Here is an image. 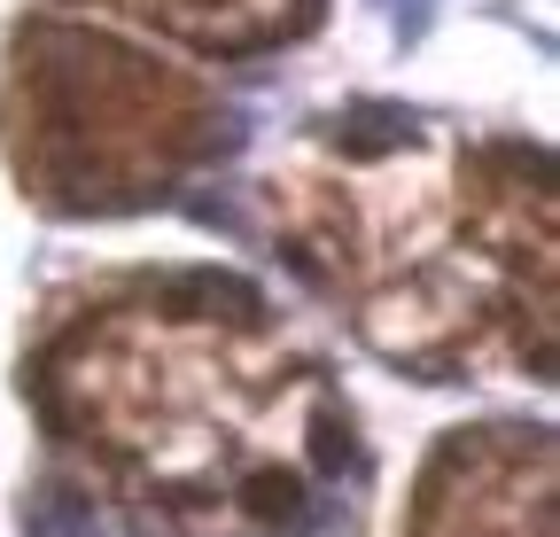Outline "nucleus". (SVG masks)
I'll list each match as a JSON object with an SVG mask.
<instances>
[]
</instances>
